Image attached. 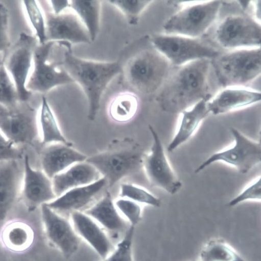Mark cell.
<instances>
[{
  "label": "cell",
  "instance_id": "obj_1",
  "mask_svg": "<svg viewBox=\"0 0 261 261\" xmlns=\"http://www.w3.org/2000/svg\"><path fill=\"white\" fill-rule=\"evenodd\" d=\"M65 49L60 64L84 93L88 105V117L93 121L100 110L102 98L111 82L123 73L122 60L106 62L80 58L72 45L63 43Z\"/></svg>",
  "mask_w": 261,
  "mask_h": 261
},
{
  "label": "cell",
  "instance_id": "obj_2",
  "mask_svg": "<svg viewBox=\"0 0 261 261\" xmlns=\"http://www.w3.org/2000/svg\"><path fill=\"white\" fill-rule=\"evenodd\" d=\"M209 70L210 61L207 59L180 67L162 87L158 98L159 102L166 109L182 112L208 99Z\"/></svg>",
  "mask_w": 261,
  "mask_h": 261
},
{
  "label": "cell",
  "instance_id": "obj_3",
  "mask_svg": "<svg viewBox=\"0 0 261 261\" xmlns=\"http://www.w3.org/2000/svg\"><path fill=\"white\" fill-rule=\"evenodd\" d=\"M171 64L154 48L146 49L123 62L122 74L129 86L148 95L156 92L164 85L170 76Z\"/></svg>",
  "mask_w": 261,
  "mask_h": 261
},
{
  "label": "cell",
  "instance_id": "obj_4",
  "mask_svg": "<svg viewBox=\"0 0 261 261\" xmlns=\"http://www.w3.org/2000/svg\"><path fill=\"white\" fill-rule=\"evenodd\" d=\"M144 155L139 146L128 140L113 143L109 149L87 158L86 161L99 172L107 180L108 187L112 188L143 167Z\"/></svg>",
  "mask_w": 261,
  "mask_h": 261
},
{
  "label": "cell",
  "instance_id": "obj_5",
  "mask_svg": "<svg viewBox=\"0 0 261 261\" xmlns=\"http://www.w3.org/2000/svg\"><path fill=\"white\" fill-rule=\"evenodd\" d=\"M214 67L223 88L246 86L260 74V48L238 49L219 56Z\"/></svg>",
  "mask_w": 261,
  "mask_h": 261
},
{
  "label": "cell",
  "instance_id": "obj_6",
  "mask_svg": "<svg viewBox=\"0 0 261 261\" xmlns=\"http://www.w3.org/2000/svg\"><path fill=\"white\" fill-rule=\"evenodd\" d=\"M221 6V2L210 1L183 8L164 24L165 34L197 39L214 23Z\"/></svg>",
  "mask_w": 261,
  "mask_h": 261
},
{
  "label": "cell",
  "instance_id": "obj_7",
  "mask_svg": "<svg viewBox=\"0 0 261 261\" xmlns=\"http://www.w3.org/2000/svg\"><path fill=\"white\" fill-rule=\"evenodd\" d=\"M150 40L157 51L177 67L199 60L216 59L220 56L215 48L197 39L162 34L153 35Z\"/></svg>",
  "mask_w": 261,
  "mask_h": 261
},
{
  "label": "cell",
  "instance_id": "obj_8",
  "mask_svg": "<svg viewBox=\"0 0 261 261\" xmlns=\"http://www.w3.org/2000/svg\"><path fill=\"white\" fill-rule=\"evenodd\" d=\"M55 44L48 42L39 44L35 49L33 65L26 86L31 93L44 94L55 88L75 83L59 63L50 60Z\"/></svg>",
  "mask_w": 261,
  "mask_h": 261
},
{
  "label": "cell",
  "instance_id": "obj_9",
  "mask_svg": "<svg viewBox=\"0 0 261 261\" xmlns=\"http://www.w3.org/2000/svg\"><path fill=\"white\" fill-rule=\"evenodd\" d=\"M234 143L232 146L211 154L195 170L198 174L216 162H221L246 174L261 162V144L246 137L239 130L231 129Z\"/></svg>",
  "mask_w": 261,
  "mask_h": 261
},
{
  "label": "cell",
  "instance_id": "obj_10",
  "mask_svg": "<svg viewBox=\"0 0 261 261\" xmlns=\"http://www.w3.org/2000/svg\"><path fill=\"white\" fill-rule=\"evenodd\" d=\"M39 44L34 36L22 32L3 62L16 86L20 102H28L32 94L26 86L33 65L34 53Z\"/></svg>",
  "mask_w": 261,
  "mask_h": 261
},
{
  "label": "cell",
  "instance_id": "obj_11",
  "mask_svg": "<svg viewBox=\"0 0 261 261\" xmlns=\"http://www.w3.org/2000/svg\"><path fill=\"white\" fill-rule=\"evenodd\" d=\"M216 39L225 49L259 48L261 44L260 24L254 19L244 15L228 16L218 25Z\"/></svg>",
  "mask_w": 261,
  "mask_h": 261
},
{
  "label": "cell",
  "instance_id": "obj_12",
  "mask_svg": "<svg viewBox=\"0 0 261 261\" xmlns=\"http://www.w3.org/2000/svg\"><path fill=\"white\" fill-rule=\"evenodd\" d=\"M26 103L13 107L0 105V130L18 146L31 144L39 137L37 112Z\"/></svg>",
  "mask_w": 261,
  "mask_h": 261
},
{
  "label": "cell",
  "instance_id": "obj_13",
  "mask_svg": "<svg viewBox=\"0 0 261 261\" xmlns=\"http://www.w3.org/2000/svg\"><path fill=\"white\" fill-rule=\"evenodd\" d=\"M149 130L153 143L149 153L144 156L143 168L152 186L175 195L180 190L182 184L170 164L157 132L152 126H149Z\"/></svg>",
  "mask_w": 261,
  "mask_h": 261
},
{
  "label": "cell",
  "instance_id": "obj_14",
  "mask_svg": "<svg viewBox=\"0 0 261 261\" xmlns=\"http://www.w3.org/2000/svg\"><path fill=\"white\" fill-rule=\"evenodd\" d=\"M40 209L44 233L49 245L65 258H70L79 250L81 241L71 221L46 204Z\"/></svg>",
  "mask_w": 261,
  "mask_h": 261
},
{
  "label": "cell",
  "instance_id": "obj_15",
  "mask_svg": "<svg viewBox=\"0 0 261 261\" xmlns=\"http://www.w3.org/2000/svg\"><path fill=\"white\" fill-rule=\"evenodd\" d=\"M23 175L20 197L29 211L54 200L52 179L44 172L32 167L27 155L23 157Z\"/></svg>",
  "mask_w": 261,
  "mask_h": 261
},
{
  "label": "cell",
  "instance_id": "obj_16",
  "mask_svg": "<svg viewBox=\"0 0 261 261\" xmlns=\"http://www.w3.org/2000/svg\"><path fill=\"white\" fill-rule=\"evenodd\" d=\"M45 14L46 41L71 45L91 43L87 31L78 17L73 12L55 15Z\"/></svg>",
  "mask_w": 261,
  "mask_h": 261
},
{
  "label": "cell",
  "instance_id": "obj_17",
  "mask_svg": "<svg viewBox=\"0 0 261 261\" xmlns=\"http://www.w3.org/2000/svg\"><path fill=\"white\" fill-rule=\"evenodd\" d=\"M107 186V180L102 177L90 184L72 189L46 205L63 216L75 212H84Z\"/></svg>",
  "mask_w": 261,
  "mask_h": 261
},
{
  "label": "cell",
  "instance_id": "obj_18",
  "mask_svg": "<svg viewBox=\"0 0 261 261\" xmlns=\"http://www.w3.org/2000/svg\"><path fill=\"white\" fill-rule=\"evenodd\" d=\"M22 175L18 161L0 162V228L20 197Z\"/></svg>",
  "mask_w": 261,
  "mask_h": 261
},
{
  "label": "cell",
  "instance_id": "obj_19",
  "mask_svg": "<svg viewBox=\"0 0 261 261\" xmlns=\"http://www.w3.org/2000/svg\"><path fill=\"white\" fill-rule=\"evenodd\" d=\"M70 216L79 238L86 242L102 259L113 251L115 247L111 239L99 223L82 212H75Z\"/></svg>",
  "mask_w": 261,
  "mask_h": 261
},
{
  "label": "cell",
  "instance_id": "obj_20",
  "mask_svg": "<svg viewBox=\"0 0 261 261\" xmlns=\"http://www.w3.org/2000/svg\"><path fill=\"white\" fill-rule=\"evenodd\" d=\"M261 100L260 92L240 87L224 88L211 100L207 107L209 113L219 115L245 109Z\"/></svg>",
  "mask_w": 261,
  "mask_h": 261
},
{
  "label": "cell",
  "instance_id": "obj_21",
  "mask_svg": "<svg viewBox=\"0 0 261 261\" xmlns=\"http://www.w3.org/2000/svg\"><path fill=\"white\" fill-rule=\"evenodd\" d=\"M106 231L109 237L123 236L130 226L116 208L111 194L107 192L94 204L84 212Z\"/></svg>",
  "mask_w": 261,
  "mask_h": 261
},
{
  "label": "cell",
  "instance_id": "obj_22",
  "mask_svg": "<svg viewBox=\"0 0 261 261\" xmlns=\"http://www.w3.org/2000/svg\"><path fill=\"white\" fill-rule=\"evenodd\" d=\"M87 158L73 146L61 143L48 145L41 154V170L52 179L76 163L86 161Z\"/></svg>",
  "mask_w": 261,
  "mask_h": 261
},
{
  "label": "cell",
  "instance_id": "obj_23",
  "mask_svg": "<svg viewBox=\"0 0 261 261\" xmlns=\"http://www.w3.org/2000/svg\"><path fill=\"white\" fill-rule=\"evenodd\" d=\"M99 171L86 161L76 163L52 179L56 197L77 187L87 185L99 180Z\"/></svg>",
  "mask_w": 261,
  "mask_h": 261
},
{
  "label": "cell",
  "instance_id": "obj_24",
  "mask_svg": "<svg viewBox=\"0 0 261 261\" xmlns=\"http://www.w3.org/2000/svg\"><path fill=\"white\" fill-rule=\"evenodd\" d=\"M208 99L202 100L188 109L181 112L176 134L167 150L172 152L188 141L210 114L207 107Z\"/></svg>",
  "mask_w": 261,
  "mask_h": 261
},
{
  "label": "cell",
  "instance_id": "obj_25",
  "mask_svg": "<svg viewBox=\"0 0 261 261\" xmlns=\"http://www.w3.org/2000/svg\"><path fill=\"white\" fill-rule=\"evenodd\" d=\"M35 241V233L27 222L19 220L6 222L0 229V242L8 250L21 253L28 250Z\"/></svg>",
  "mask_w": 261,
  "mask_h": 261
},
{
  "label": "cell",
  "instance_id": "obj_26",
  "mask_svg": "<svg viewBox=\"0 0 261 261\" xmlns=\"http://www.w3.org/2000/svg\"><path fill=\"white\" fill-rule=\"evenodd\" d=\"M37 126L39 137L43 145L61 143L73 146L63 135L55 113L44 96L37 112Z\"/></svg>",
  "mask_w": 261,
  "mask_h": 261
},
{
  "label": "cell",
  "instance_id": "obj_27",
  "mask_svg": "<svg viewBox=\"0 0 261 261\" xmlns=\"http://www.w3.org/2000/svg\"><path fill=\"white\" fill-rule=\"evenodd\" d=\"M140 108L138 96L134 92L125 90L116 93L110 99L107 107L109 118L118 124L132 121Z\"/></svg>",
  "mask_w": 261,
  "mask_h": 261
},
{
  "label": "cell",
  "instance_id": "obj_28",
  "mask_svg": "<svg viewBox=\"0 0 261 261\" xmlns=\"http://www.w3.org/2000/svg\"><path fill=\"white\" fill-rule=\"evenodd\" d=\"M102 7V1L73 0L70 2V9L84 25L91 42L96 40L100 33Z\"/></svg>",
  "mask_w": 261,
  "mask_h": 261
},
{
  "label": "cell",
  "instance_id": "obj_29",
  "mask_svg": "<svg viewBox=\"0 0 261 261\" xmlns=\"http://www.w3.org/2000/svg\"><path fill=\"white\" fill-rule=\"evenodd\" d=\"M20 3L26 19L33 31L34 36L39 44L46 43L45 14L39 2L28 0Z\"/></svg>",
  "mask_w": 261,
  "mask_h": 261
},
{
  "label": "cell",
  "instance_id": "obj_30",
  "mask_svg": "<svg viewBox=\"0 0 261 261\" xmlns=\"http://www.w3.org/2000/svg\"><path fill=\"white\" fill-rule=\"evenodd\" d=\"M201 261H246L231 246L221 240L210 241L200 253Z\"/></svg>",
  "mask_w": 261,
  "mask_h": 261
},
{
  "label": "cell",
  "instance_id": "obj_31",
  "mask_svg": "<svg viewBox=\"0 0 261 261\" xmlns=\"http://www.w3.org/2000/svg\"><path fill=\"white\" fill-rule=\"evenodd\" d=\"M119 198L127 199L141 205L159 207L161 201L147 189L137 185L123 183L120 186Z\"/></svg>",
  "mask_w": 261,
  "mask_h": 261
},
{
  "label": "cell",
  "instance_id": "obj_32",
  "mask_svg": "<svg viewBox=\"0 0 261 261\" xmlns=\"http://www.w3.org/2000/svg\"><path fill=\"white\" fill-rule=\"evenodd\" d=\"M108 4L116 8L125 17L130 25L138 23L142 13L153 1L141 0H123V1H107Z\"/></svg>",
  "mask_w": 261,
  "mask_h": 261
},
{
  "label": "cell",
  "instance_id": "obj_33",
  "mask_svg": "<svg viewBox=\"0 0 261 261\" xmlns=\"http://www.w3.org/2000/svg\"><path fill=\"white\" fill-rule=\"evenodd\" d=\"M135 227L130 226L113 251L102 261H134Z\"/></svg>",
  "mask_w": 261,
  "mask_h": 261
},
{
  "label": "cell",
  "instance_id": "obj_34",
  "mask_svg": "<svg viewBox=\"0 0 261 261\" xmlns=\"http://www.w3.org/2000/svg\"><path fill=\"white\" fill-rule=\"evenodd\" d=\"M19 102L16 86L3 63L0 65V105L13 107Z\"/></svg>",
  "mask_w": 261,
  "mask_h": 261
},
{
  "label": "cell",
  "instance_id": "obj_35",
  "mask_svg": "<svg viewBox=\"0 0 261 261\" xmlns=\"http://www.w3.org/2000/svg\"><path fill=\"white\" fill-rule=\"evenodd\" d=\"M114 204L118 211L129 225L136 227L142 218L143 205L122 198L114 200Z\"/></svg>",
  "mask_w": 261,
  "mask_h": 261
},
{
  "label": "cell",
  "instance_id": "obj_36",
  "mask_svg": "<svg viewBox=\"0 0 261 261\" xmlns=\"http://www.w3.org/2000/svg\"><path fill=\"white\" fill-rule=\"evenodd\" d=\"M261 199V179L259 177L255 179L249 186L246 187L240 194L232 199L228 205L234 207L247 201H260Z\"/></svg>",
  "mask_w": 261,
  "mask_h": 261
},
{
  "label": "cell",
  "instance_id": "obj_37",
  "mask_svg": "<svg viewBox=\"0 0 261 261\" xmlns=\"http://www.w3.org/2000/svg\"><path fill=\"white\" fill-rule=\"evenodd\" d=\"M10 18L8 7L0 2V55L9 49L11 46Z\"/></svg>",
  "mask_w": 261,
  "mask_h": 261
},
{
  "label": "cell",
  "instance_id": "obj_38",
  "mask_svg": "<svg viewBox=\"0 0 261 261\" xmlns=\"http://www.w3.org/2000/svg\"><path fill=\"white\" fill-rule=\"evenodd\" d=\"M22 158L19 146L8 139L0 130V162L18 161Z\"/></svg>",
  "mask_w": 261,
  "mask_h": 261
},
{
  "label": "cell",
  "instance_id": "obj_39",
  "mask_svg": "<svg viewBox=\"0 0 261 261\" xmlns=\"http://www.w3.org/2000/svg\"><path fill=\"white\" fill-rule=\"evenodd\" d=\"M70 1H48L49 7L51 9L50 11L55 15H58L66 12L70 9Z\"/></svg>",
  "mask_w": 261,
  "mask_h": 261
},
{
  "label": "cell",
  "instance_id": "obj_40",
  "mask_svg": "<svg viewBox=\"0 0 261 261\" xmlns=\"http://www.w3.org/2000/svg\"><path fill=\"white\" fill-rule=\"evenodd\" d=\"M253 11L255 16L254 19L260 23V1L253 2Z\"/></svg>",
  "mask_w": 261,
  "mask_h": 261
},
{
  "label": "cell",
  "instance_id": "obj_41",
  "mask_svg": "<svg viewBox=\"0 0 261 261\" xmlns=\"http://www.w3.org/2000/svg\"><path fill=\"white\" fill-rule=\"evenodd\" d=\"M3 59L2 58V55H0V65L3 63Z\"/></svg>",
  "mask_w": 261,
  "mask_h": 261
}]
</instances>
